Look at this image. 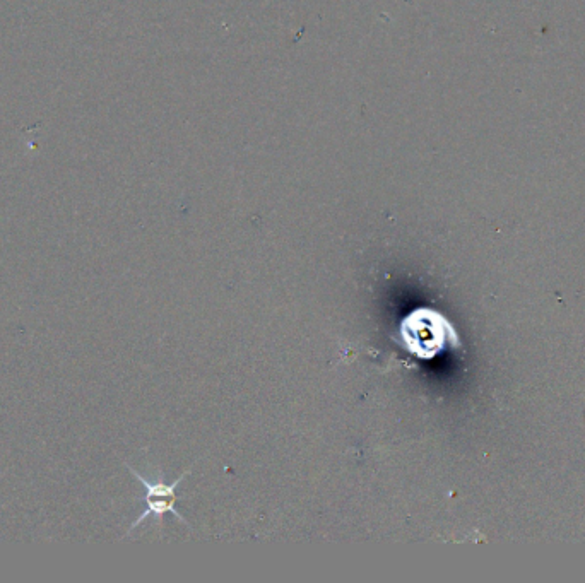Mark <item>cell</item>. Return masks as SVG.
I'll use <instances>...</instances> for the list:
<instances>
[{
    "instance_id": "6da1fadb",
    "label": "cell",
    "mask_w": 585,
    "mask_h": 583,
    "mask_svg": "<svg viewBox=\"0 0 585 583\" xmlns=\"http://www.w3.org/2000/svg\"><path fill=\"white\" fill-rule=\"evenodd\" d=\"M392 339L420 360H433L445 349L461 348L454 325L432 308H418L404 318Z\"/></svg>"
},
{
    "instance_id": "7a4b0ae2",
    "label": "cell",
    "mask_w": 585,
    "mask_h": 583,
    "mask_svg": "<svg viewBox=\"0 0 585 583\" xmlns=\"http://www.w3.org/2000/svg\"><path fill=\"white\" fill-rule=\"evenodd\" d=\"M127 467H129V471L134 474L137 481L144 486V491H146V495H144L146 508H144V512L134 520V524L130 525L129 534L132 530L136 529V527H139L144 520L149 519V517H154V519L158 520V524L161 525L166 513H172V515H175L178 520H182L184 524H187L184 515H180V513L177 512V508H175V503H177L178 484L184 481L187 472H185L184 476L175 479L172 484L163 483L161 479L160 481H156V483H151L146 477H142L134 467Z\"/></svg>"
}]
</instances>
